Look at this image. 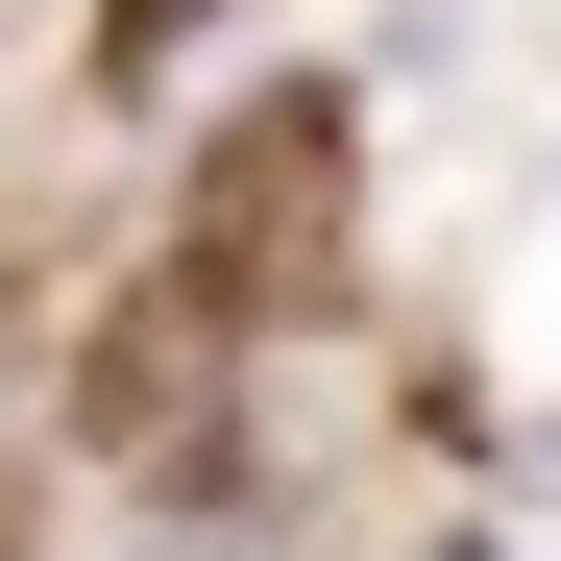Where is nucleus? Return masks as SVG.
<instances>
[{
    "label": "nucleus",
    "instance_id": "nucleus-1",
    "mask_svg": "<svg viewBox=\"0 0 561 561\" xmlns=\"http://www.w3.org/2000/svg\"><path fill=\"white\" fill-rule=\"evenodd\" d=\"M99 49H123V73H171V49H196V0H123V25H99Z\"/></svg>",
    "mask_w": 561,
    "mask_h": 561
}]
</instances>
